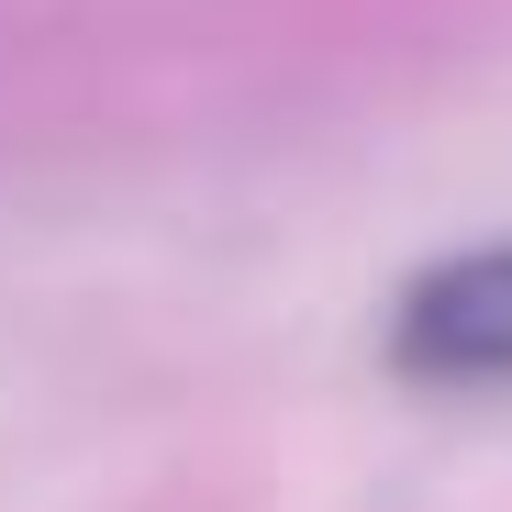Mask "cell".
<instances>
[{"instance_id": "cell-1", "label": "cell", "mask_w": 512, "mask_h": 512, "mask_svg": "<svg viewBox=\"0 0 512 512\" xmlns=\"http://www.w3.org/2000/svg\"><path fill=\"white\" fill-rule=\"evenodd\" d=\"M379 368L423 401H512V234L423 256L379 312Z\"/></svg>"}]
</instances>
